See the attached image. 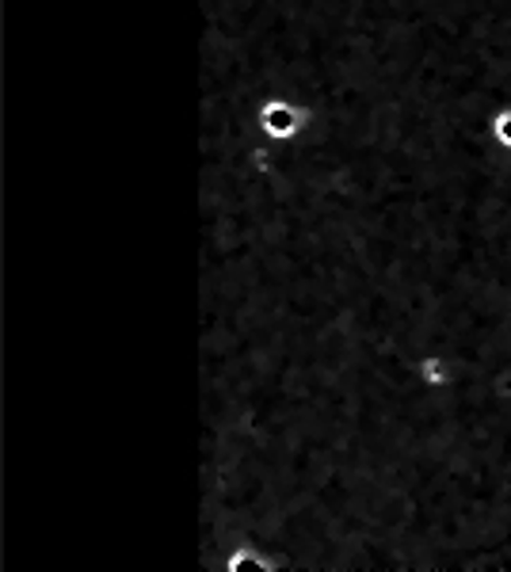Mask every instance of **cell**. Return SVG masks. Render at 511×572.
<instances>
[{
	"label": "cell",
	"instance_id": "cell-1",
	"mask_svg": "<svg viewBox=\"0 0 511 572\" xmlns=\"http://www.w3.org/2000/svg\"><path fill=\"white\" fill-rule=\"evenodd\" d=\"M310 126H313V111L306 108L302 100H295V96H267V100L256 108V119H252L256 138L275 141V146L298 141Z\"/></svg>",
	"mask_w": 511,
	"mask_h": 572
},
{
	"label": "cell",
	"instance_id": "cell-2",
	"mask_svg": "<svg viewBox=\"0 0 511 572\" xmlns=\"http://www.w3.org/2000/svg\"><path fill=\"white\" fill-rule=\"evenodd\" d=\"M416 382L424 389H432V394H443V389H450L454 386V378H458V363H454V356H447V351H439V348H432V351H424V356H416Z\"/></svg>",
	"mask_w": 511,
	"mask_h": 572
},
{
	"label": "cell",
	"instance_id": "cell-3",
	"mask_svg": "<svg viewBox=\"0 0 511 572\" xmlns=\"http://www.w3.org/2000/svg\"><path fill=\"white\" fill-rule=\"evenodd\" d=\"M488 141H493L500 153L511 157V108H500L488 119Z\"/></svg>",
	"mask_w": 511,
	"mask_h": 572
}]
</instances>
